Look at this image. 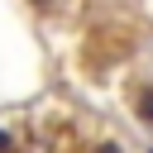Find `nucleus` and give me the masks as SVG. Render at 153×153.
<instances>
[{"instance_id": "f257e3e1", "label": "nucleus", "mask_w": 153, "mask_h": 153, "mask_svg": "<svg viewBox=\"0 0 153 153\" xmlns=\"http://www.w3.org/2000/svg\"><path fill=\"white\" fill-rule=\"evenodd\" d=\"M139 120H143V124H153V86H143V91H139Z\"/></svg>"}, {"instance_id": "f03ea898", "label": "nucleus", "mask_w": 153, "mask_h": 153, "mask_svg": "<svg viewBox=\"0 0 153 153\" xmlns=\"http://www.w3.org/2000/svg\"><path fill=\"white\" fill-rule=\"evenodd\" d=\"M10 148H14V143H10V134L0 129V153H10Z\"/></svg>"}, {"instance_id": "7ed1b4c3", "label": "nucleus", "mask_w": 153, "mask_h": 153, "mask_svg": "<svg viewBox=\"0 0 153 153\" xmlns=\"http://www.w3.org/2000/svg\"><path fill=\"white\" fill-rule=\"evenodd\" d=\"M96 153H120V143H100V148H96Z\"/></svg>"}, {"instance_id": "20e7f679", "label": "nucleus", "mask_w": 153, "mask_h": 153, "mask_svg": "<svg viewBox=\"0 0 153 153\" xmlns=\"http://www.w3.org/2000/svg\"><path fill=\"white\" fill-rule=\"evenodd\" d=\"M33 5H48V0H33Z\"/></svg>"}]
</instances>
